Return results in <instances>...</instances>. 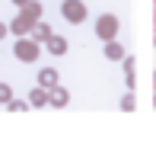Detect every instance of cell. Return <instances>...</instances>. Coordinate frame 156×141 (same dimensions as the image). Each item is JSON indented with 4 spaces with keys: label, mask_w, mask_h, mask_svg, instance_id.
Wrapping results in <instances>:
<instances>
[{
    "label": "cell",
    "mask_w": 156,
    "mask_h": 141,
    "mask_svg": "<svg viewBox=\"0 0 156 141\" xmlns=\"http://www.w3.org/2000/svg\"><path fill=\"white\" fill-rule=\"evenodd\" d=\"M64 13H67V16L73 19V23H76V19H83V16H86V6H83L80 0H67V6H64Z\"/></svg>",
    "instance_id": "3"
},
{
    "label": "cell",
    "mask_w": 156,
    "mask_h": 141,
    "mask_svg": "<svg viewBox=\"0 0 156 141\" xmlns=\"http://www.w3.org/2000/svg\"><path fill=\"white\" fill-rule=\"evenodd\" d=\"M58 103H67V93H64V90H58V93H54V106Z\"/></svg>",
    "instance_id": "7"
},
{
    "label": "cell",
    "mask_w": 156,
    "mask_h": 141,
    "mask_svg": "<svg viewBox=\"0 0 156 141\" xmlns=\"http://www.w3.org/2000/svg\"><path fill=\"white\" fill-rule=\"evenodd\" d=\"M105 55H108L112 61H118V58H121V48H118V45H108V48H105Z\"/></svg>",
    "instance_id": "6"
},
{
    "label": "cell",
    "mask_w": 156,
    "mask_h": 141,
    "mask_svg": "<svg viewBox=\"0 0 156 141\" xmlns=\"http://www.w3.org/2000/svg\"><path fill=\"white\" fill-rule=\"evenodd\" d=\"M41 87H58V74L54 70H41Z\"/></svg>",
    "instance_id": "4"
},
{
    "label": "cell",
    "mask_w": 156,
    "mask_h": 141,
    "mask_svg": "<svg viewBox=\"0 0 156 141\" xmlns=\"http://www.w3.org/2000/svg\"><path fill=\"white\" fill-rule=\"evenodd\" d=\"M10 100V87H0V103H6Z\"/></svg>",
    "instance_id": "8"
},
{
    "label": "cell",
    "mask_w": 156,
    "mask_h": 141,
    "mask_svg": "<svg viewBox=\"0 0 156 141\" xmlns=\"http://www.w3.org/2000/svg\"><path fill=\"white\" fill-rule=\"evenodd\" d=\"M115 32H118V19L115 16H102L99 19V35H102V39H115Z\"/></svg>",
    "instance_id": "1"
},
{
    "label": "cell",
    "mask_w": 156,
    "mask_h": 141,
    "mask_svg": "<svg viewBox=\"0 0 156 141\" xmlns=\"http://www.w3.org/2000/svg\"><path fill=\"white\" fill-rule=\"evenodd\" d=\"M64 48H67V42H64V39H51V51H54V55H61Z\"/></svg>",
    "instance_id": "5"
},
{
    "label": "cell",
    "mask_w": 156,
    "mask_h": 141,
    "mask_svg": "<svg viewBox=\"0 0 156 141\" xmlns=\"http://www.w3.org/2000/svg\"><path fill=\"white\" fill-rule=\"evenodd\" d=\"M3 32H6V26H3V23H0V35H3Z\"/></svg>",
    "instance_id": "9"
},
{
    "label": "cell",
    "mask_w": 156,
    "mask_h": 141,
    "mask_svg": "<svg viewBox=\"0 0 156 141\" xmlns=\"http://www.w3.org/2000/svg\"><path fill=\"white\" fill-rule=\"evenodd\" d=\"M16 55L23 61H35V58H38V45H35V42H32V45H29V42H19V45H16Z\"/></svg>",
    "instance_id": "2"
}]
</instances>
